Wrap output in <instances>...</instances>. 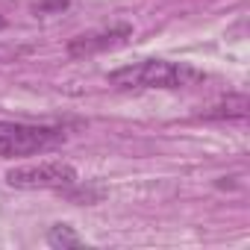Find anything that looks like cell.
<instances>
[{
    "label": "cell",
    "mask_w": 250,
    "mask_h": 250,
    "mask_svg": "<svg viewBox=\"0 0 250 250\" xmlns=\"http://www.w3.org/2000/svg\"><path fill=\"white\" fill-rule=\"evenodd\" d=\"M206 74L188 62H168V59H145L127 68H118L109 74V85L145 91V88H186L200 83Z\"/></svg>",
    "instance_id": "cell-1"
},
{
    "label": "cell",
    "mask_w": 250,
    "mask_h": 250,
    "mask_svg": "<svg viewBox=\"0 0 250 250\" xmlns=\"http://www.w3.org/2000/svg\"><path fill=\"white\" fill-rule=\"evenodd\" d=\"M47 244H50V247H83L85 241L74 232V227H68V224H53V227L47 229Z\"/></svg>",
    "instance_id": "cell-6"
},
{
    "label": "cell",
    "mask_w": 250,
    "mask_h": 250,
    "mask_svg": "<svg viewBox=\"0 0 250 250\" xmlns=\"http://www.w3.org/2000/svg\"><path fill=\"white\" fill-rule=\"evenodd\" d=\"M65 142V130L47 124H21V121H0V156L18 159L36 156Z\"/></svg>",
    "instance_id": "cell-2"
},
{
    "label": "cell",
    "mask_w": 250,
    "mask_h": 250,
    "mask_svg": "<svg viewBox=\"0 0 250 250\" xmlns=\"http://www.w3.org/2000/svg\"><path fill=\"white\" fill-rule=\"evenodd\" d=\"M247 115V97L244 94H232L227 100H221L218 106H212L209 112H203L206 121H224V118H244Z\"/></svg>",
    "instance_id": "cell-5"
},
{
    "label": "cell",
    "mask_w": 250,
    "mask_h": 250,
    "mask_svg": "<svg viewBox=\"0 0 250 250\" xmlns=\"http://www.w3.org/2000/svg\"><path fill=\"white\" fill-rule=\"evenodd\" d=\"M3 27H6V18H3V15H0V30H3Z\"/></svg>",
    "instance_id": "cell-7"
},
{
    "label": "cell",
    "mask_w": 250,
    "mask_h": 250,
    "mask_svg": "<svg viewBox=\"0 0 250 250\" xmlns=\"http://www.w3.org/2000/svg\"><path fill=\"white\" fill-rule=\"evenodd\" d=\"M80 183V174L71 162L62 159H47V162H33V165H15L6 171V186L21 188V191H44V188H74Z\"/></svg>",
    "instance_id": "cell-3"
},
{
    "label": "cell",
    "mask_w": 250,
    "mask_h": 250,
    "mask_svg": "<svg viewBox=\"0 0 250 250\" xmlns=\"http://www.w3.org/2000/svg\"><path fill=\"white\" fill-rule=\"evenodd\" d=\"M127 39H133L130 24H112V27H100V30H88V33L74 36L68 42L65 53L71 59H85V56H97V53H106V50L127 44Z\"/></svg>",
    "instance_id": "cell-4"
}]
</instances>
